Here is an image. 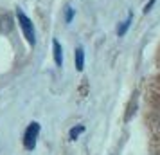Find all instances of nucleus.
<instances>
[{
    "label": "nucleus",
    "mask_w": 160,
    "mask_h": 155,
    "mask_svg": "<svg viewBox=\"0 0 160 155\" xmlns=\"http://www.w3.org/2000/svg\"><path fill=\"white\" fill-rule=\"evenodd\" d=\"M52 49H54V61H56V65L61 67L63 65V49H61V45H59L58 40L52 42Z\"/></svg>",
    "instance_id": "3"
},
{
    "label": "nucleus",
    "mask_w": 160,
    "mask_h": 155,
    "mask_svg": "<svg viewBox=\"0 0 160 155\" xmlns=\"http://www.w3.org/2000/svg\"><path fill=\"white\" fill-rule=\"evenodd\" d=\"M76 69L78 70H83L85 69V51L81 47L76 49Z\"/></svg>",
    "instance_id": "4"
},
{
    "label": "nucleus",
    "mask_w": 160,
    "mask_h": 155,
    "mask_svg": "<svg viewBox=\"0 0 160 155\" xmlns=\"http://www.w3.org/2000/svg\"><path fill=\"white\" fill-rule=\"evenodd\" d=\"M155 2H157V0H149V2L146 4V8H144V13H149V11H151V8L155 6Z\"/></svg>",
    "instance_id": "8"
},
{
    "label": "nucleus",
    "mask_w": 160,
    "mask_h": 155,
    "mask_svg": "<svg viewBox=\"0 0 160 155\" xmlns=\"http://www.w3.org/2000/svg\"><path fill=\"white\" fill-rule=\"evenodd\" d=\"M131 20H133V16L128 15V18H126L119 27H117V34H119V36H124V34H126V31L130 29V25H131Z\"/></svg>",
    "instance_id": "5"
},
{
    "label": "nucleus",
    "mask_w": 160,
    "mask_h": 155,
    "mask_svg": "<svg viewBox=\"0 0 160 155\" xmlns=\"http://www.w3.org/2000/svg\"><path fill=\"white\" fill-rule=\"evenodd\" d=\"M16 18H18V23H20V27H22L23 34L27 38V42H29L31 45H34L36 44V34H34V25L31 22V18L25 15L20 8L16 9Z\"/></svg>",
    "instance_id": "1"
},
{
    "label": "nucleus",
    "mask_w": 160,
    "mask_h": 155,
    "mask_svg": "<svg viewBox=\"0 0 160 155\" xmlns=\"http://www.w3.org/2000/svg\"><path fill=\"white\" fill-rule=\"evenodd\" d=\"M72 16H74V9L70 8V6H67L65 8V20H67V23L72 22Z\"/></svg>",
    "instance_id": "7"
},
{
    "label": "nucleus",
    "mask_w": 160,
    "mask_h": 155,
    "mask_svg": "<svg viewBox=\"0 0 160 155\" xmlns=\"http://www.w3.org/2000/svg\"><path fill=\"white\" fill-rule=\"evenodd\" d=\"M83 132H85V126L79 125V126H74L72 130H70V133H68V135H70V139H72V141H76V139H78V137H79V135H81Z\"/></svg>",
    "instance_id": "6"
},
{
    "label": "nucleus",
    "mask_w": 160,
    "mask_h": 155,
    "mask_svg": "<svg viewBox=\"0 0 160 155\" xmlns=\"http://www.w3.org/2000/svg\"><path fill=\"white\" fill-rule=\"evenodd\" d=\"M38 133H40V125L32 121V123L27 126L25 133H23V146H25V150H29V152H31V150H34V148H36Z\"/></svg>",
    "instance_id": "2"
}]
</instances>
